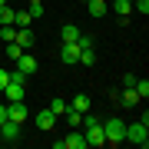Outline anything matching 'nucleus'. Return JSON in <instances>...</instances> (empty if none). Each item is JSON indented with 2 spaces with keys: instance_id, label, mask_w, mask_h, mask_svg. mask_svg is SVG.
<instances>
[{
  "instance_id": "nucleus-5",
  "label": "nucleus",
  "mask_w": 149,
  "mask_h": 149,
  "mask_svg": "<svg viewBox=\"0 0 149 149\" xmlns=\"http://www.w3.org/2000/svg\"><path fill=\"white\" fill-rule=\"evenodd\" d=\"M30 116V109L23 106V100H13V103H7V119H13V123H23Z\"/></svg>"
},
{
  "instance_id": "nucleus-11",
  "label": "nucleus",
  "mask_w": 149,
  "mask_h": 149,
  "mask_svg": "<svg viewBox=\"0 0 149 149\" xmlns=\"http://www.w3.org/2000/svg\"><path fill=\"white\" fill-rule=\"evenodd\" d=\"M86 3H90V17H96V20L106 17V10H109V0H86Z\"/></svg>"
},
{
  "instance_id": "nucleus-19",
  "label": "nucleus",
  "mask_w": 149,
  "mask_h": 149,
  "mask_svg": "<svg viewBox=\"0 0 149 149\" xmlns=\"http://www.w3.org/2000/svg\"><path fill=\"white\" fill-rule=\"evenodd\" d=\"M0 40H3V43L17 40V27H13V23H7V27H0Z\"/></svg>"
},
{
  "instance_id": "nucleus-8",
  "label": "nucleus",
  "mask_w": 149,
  "mask_h": 149,
  "mask_svg": "<svg viewBox=\"0 0 149 149\" xmlns=\"http://www.w3.org/2000/svg\"><path fill=\"white\" fill-rule=\"evenodd\" d=\"M86 146H106V136H103V126H100V123L86 129Z\"/></svg>"
},
{
  "instance_id": "nucleus-28",
  "label": "nucleus",
  "mask_w": 149,
  "mask_h": 149,
  "mask_svg": "<svg viewBox=\"0 0 149 149\" xmlns=\"http://www.w3.org/2000/svg\"><path fill=\"white\" fill-rule=\"evenodd\" d=\"M7 3H10V0H0V7H7Z\"/></svg>"
},
{
  "instance_id": "nucleus-16",
  "label": "nucleus",
  "mask_w": 149,
  "mask_h": 149,
  "mask_svg": "<svg viewBox=\"0 0 149 149\" xmlns=\"http://www.w3.org/2000/svg\"><path fill=\"white\" fill-rule=\"evenodd\" d=\"M109 7H113L119 17H129V10H133V0H109Z\"/></svg>"
},
{
  "instance_id": "nucleus-25",
  "label": "nucleus",
  "mask_w": 149,
  "mask_h": 149,
  "mask_svg": "<svg viewBox=\"0 0 149 149\" xmlns=\"http://www.w3.org/2000/svg\"><path fill=\"white\" fill-rule=\"evenodd\" d=\"M30 17L40 20V17H43V3H30Z\"/></svg>"
},
{
  "instance_id": "nucleus-20",
  "label": "nucleus",
  "mask_w": 149,
  "mask_h": 149,
  "mask_svg": "<svg viewBox=\"0 0 149 149\" xmlns=\"http://www.w3.org/2000/svg\"><path fill=\"white\" fill-rule=\"evenodd\" d=\"M7 23H13V7H0V27H7Z\"/></svg>"
},
{
  "instance_id": "nucleus-27",
  "label": "nucleus",
  "mask_w": 149,
  "mask_h": 149,
  "mask_svg": "<svg viewBox=\"0 0 149 149\" xmlns=\"http://www.w3.org/2000/svg\"><path fill=\"white\" fill-rule=\"evenodd\" d=\"M7 119V103H0V123Z\"/></svg>"
},
{
  "instance_id": "nucleus-9",
  "label": "nucleus",
  "mask_w": 149,
  "mask_h": 149,
  "mask_svg": "<svg viewBox=\"0 0 149 149\" xmlns=\"http://www.w3.org/2000/svg\"><path fill=\"white\" fill-rule=\"evenodd\" d=\"M3 93H7V103L23 100V96H27V83H7V86H3Z\"/></svg>"
},
{
  "instance_id": "nucleus-29",
  "label": "nucleus",
  "mask_w": 149,
  "mask_h": 149,
  "mask_svg": "<svg viewBox=\"0 0 149 149\" xmlns=\"http://www.w3.org/2000/svg\"><path fill=\"white\" fill-rule=\"evenodd\" d=\"M30 3H43V0H30Z\"/></svg>"
},
{
  "instance_id": "nucleus-22",
  "label": "nucleus",
  "mask_w": 149,
  "mask_h": 149,
  "mask_svg": "<svg viewBox=\"0 0 149 149\" xmlns=\"http://www.w3.org/2000/svg\"><path fill=\"white\" fill-rule=\"evenodd\" d=\"M20 53H23V50H20V43H17V40H10V43H7V60H17Z\"/></svg>"
},
{
  "instance_id": "nucleus-12",
  "label": "nucleus",
  "mask_w": 149,
  "mask_h": 149,
  "mask_svg": "<svg viewBox=\"0 0 149 149\" xmlns=\"http://www.w3.org/2000/svg\"><path fill=\"white\" fill-rule=\"evenodd\" d=\"M63 63H80V47L73 43H63Z\"/></svg>"
},
{
  "instance_id": "nucleus-21",
  "label": "nucleus",
  "mask_w": 149,
  "mask_h": 149,
  "mask_svg": "<svg viewBox=\"0 0 149 149\" xmlns=\"http://www.w3.org/2000/svg\"><path fill=\"white\" fill-rule=\"evenodd\" d=\"M63 116H66V123H70V126H80V123H83V113H76L73 106H70V109L63 113Z\"/></svg>"
},
{
  "instance_id": "nucleus-10",
  "label": "nucleus",
  "mask_w": 149,
  "mask_h": 149,
  "mask_svg": "<svg viewBox=\"0 0 149 149\" xmlns=\"http://www.w3.org/2000/svg\"><path fill=\"white\" fill-rule=\"evenodd\" d=\"M56 126V116L50 109H43V113H37V129H43V133H50V129Z\"/></svg>"
},
{
  "instance_id": "nucleus-2",
  "label": "nucleus",
  "mask_w": 149,
  "mask_h": 149,
  "mask_svg": "<svg viewBox=\"0 0 149 149\" xmlns=\"http://www.w3.org/2000/svg\"><path fill=\"white\" fill-rule=\"evenodd\" d=\"M126 139L146 149V146H149V129H146V123L139 119V123H133V126H126Z\"/></svg>"
},
{
  "instance_id": "nucleus-1",
  "label": "nucleus",
  "mask_w": 149,
  "mask_h": 149,
  "mask_svg": "<svg viewBox=\"0 0 149 149\" xmlns=\"http://www.w3.org/2000/svg\"><path fill=\"white\" fill-rule=\"evenodd\" d=\"M100 126H103V136H106V146L116 149L119 143H126V123H123V119L113 116V119H106V123H100Z\"/></svg>"
},
{
  "instance_id": "nucleus-3",
  "label": "nucleus",
  "mask_w": 149,
  "mask_h": 149,
  "mask_svg": "<svg viewBox=\"0 0 149 149\" xmlns=\"http://www.w3.org/2000/svg\"><path fill=\"white\" fill-rule=\"evenodd\" d=\"M0 136H3V143H7V146L20 143V123H13V119H3V123H0Z\"/></svg>"
},
{
  "instance_id": "nucleus-24",
  "label": "nucleus",
  "mask_w": 149,
  "mask_h": 149,
  "mask_svg": "<svg viewBox=\"0 0 149 149\" xmlns=\"http://www.w3.org/2000/svg\"><path fill=\"white\" fill-rule=\"evenodd\" d=\"M133 10H139V13H149V0H133Z\"/></svg>"
},
{
  "instance_id": "nucleus-13",
  "label": "nucleus",
  "mask_w": 149,
  "mask_h": 149,
  "mask_svg": "<svg viewBox=\"0 0 149 149\" xmlns=\"http://www.w3.org/2000/svg\"><path fill=\"white\" fill-rule=\"evenodd\" d=\"M30 23H33L30 10H13V27H17V30H27Z\"/></svg>"
},
{
  "instance_id": "nucleus-4",
  "label": "nucleus",
  "mask_w": 149,
  "mask_h": 149,
  "mask_svg": "<svg viewBox=\"0 0 149 149\" xmlns=\"http://www.w3.org/2000/svg\"><path fill=\"white\" fill-rule=\"evenodd\" d=\"M17 70H20V73H27V76H33V73H37V56H33L30 50H23V53L17 56Z\"/></svg>"
},
{
  "instance_id": "nucleus-23",
  "label": "nucleus",
  "mask_w": 149,
  "mask_h": 149,
  "mask_svg": "<svg viewBox=\"0 0 149 149\" xmlns=\"http://www.w3.org/2000/svg\"><path fill=\"white\" fill-rule=\"evenodd\" d=\"M80 63H86V66H93V63H96V53H93V47H90V50H80Z\"/></svg>"
},
{
  "instance_id": "nucleus-18",
  "label": "nucleus",
  "mask_w": 149,
  "mask_h": 149,
  "mask_svg": "<svg viewBox=\"0 0 149 149\" xmlns=\"http://www.w3.org/2000/svg\"><path fill=\"white\" fill-rule=\"evenodd\" d=\"M66 109H70V103H63V100H60V96H56L53 103H50V113H53V116H63Z\"/></svg>"
},
{
  "instance_id": "nucleus-6",
  "label": "nucleus",
  "mask_w": 149,
  "mask_h": 149,
  "mask_svg": "<svg viewBox=\"0 0 149 149\" xmlns=\"http://www.w3.org/2000/svg\"><path fill=\"white\" fill-rule=\"evenodd\" d=\"M60 149H90V146H86L83 133H66L63 139H60Z\"/></svg>"
},
{
  "instance_id": "nucleus-30",
  "label": "nucleus",
  "mask_w": 149,
  "mask_h": 149,
  "mask_svg": "<svg viewBox=\"0 0 149 149\" xmlns=\"http://www.w3.org/2000/svg\"><path fill=\"white\" fill-rule=\"evenodd\" d=\"M83 3H86V0H83Z\"/></svg>"
},
{
  "instance_id": "nucleus-15",
  "label": "nucleus",
  "mask_w": 149,
  "mask_h": 149,
  "mask_svg": "<svg viewBox=\"0 0 149 149\" xmlns=\"http://www.w3.org/2000/svg\"><path fill=\"white\" fill-rule=\"evenodd\" d=\"M70 106H73L76 113H90V96H86V93H76V96H73V103H70Z\"/></svg>"
},
{
  "instance_id": "nucleus-14",
  "label": "nucleus",
  "mask_w": 149,
  "mask_h": 149,
  "mask_svg": "<svg viewBox=\"0 0 149 149\" xmlns=\"http://www.w3.org/2000/svg\"><path fill=\"white\" fill-rule=\"evenodd\" d=\"M33 30L27 27V30H17V43H20V50H33Z\"/></svg>"
},
{
  "instance_id": "nucleus-17",
  "label": "nucleus",
  "mask_w": 149,
  "mask_h": 149,
  "mask_svg": "<svg viewBox=\"0 0 149 149\" xmlns=\"http://www.w3.org/2000/svg\"><path fill=\"white\" fill-rule=\"evenodd\" d=\"M60 33H63V43H73L76 37H80V27H76V23H63Z\"/></svg>"
},
{
  "instance_id": "nucleus-26",
  "label": "nucleus",
  "mask_w": 149,
  "mask_h": 149,
  "mask_svg": "<svg viewBox=\"0 0 149 149\" xmlns=\"http://www.w3.org/2000/svg\"><path fill=\"white\" fill-rule=\"evenodd\" d=\"M7 76H10V70H3V66H0V90L7 86Z\"/></svg>"
},
{
  "instance_id": "nucleus-7",
  "label": "nucleus",
  "mask_w": 149,
  "mask_h": 149,
  "mask_svg": "<svg viewBox=\"0 0 149 149\" xmlns=\"http://www.w3.org/2000/svg\"><path fill=\"white\" fill-rule=\"evenodd\" d=\"M113 100H116L119 106H126V109H136V106H139V96H136V90H133V86H126V90H123L119 96L113 93Z\"/></svg>"
}]
</instances>
